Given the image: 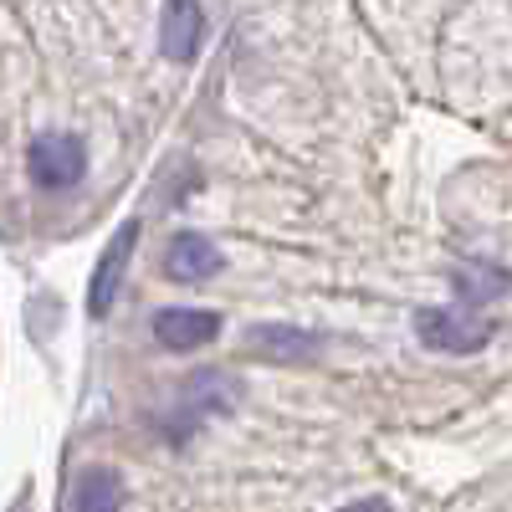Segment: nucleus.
<instances>
[{"instance_id":"obj_2","label":"nucleus","mask_w":512,"mask_h":512,"mask_svg":"<svg viewBox=\"0 0 512 512\" xmlns=\"http://www.w3.org/2000/svg\"><path fill=\"white\" fill-rule=\"evenodd\" d=\"M415 333L436 354H477V349H487L492 323H482L477 313H456V308H420Z\"/></svg>"},{"instance_id":"obj_7","label":"nucleus","mask_w":512,"mask_h":512,"mask_svg":"<svg viewBox=\"0 0 512 512\" xmlns=\"http://www.w3.org/2000/svg\"><path fill=\"white\" fill-rule=\"evenodd\" d=\"M251 349L272 354V364H303L318 354V338L297 323H256L251 328Z\"/></svg>"},{"instance_id":"obj_5","label":"nucleus","mask_w":512,"mask_h":512,"mask_svg":"<svg viewBox=\"0 0 512 512\" xmlns=\"http://www.w3.org/2000/svg\"><path fill=\"white\" fill-rule=\"evenodd\" d=\"M226 267V256L216 251V241H205V236H175L164 251V272L169 282H210Z\"/></svg>"},{"instance_id":"obj_1","label":"nucleus","mask_w":512,"mask_h":512,"mask_svg":"<svg viewBox=\"0 0 512 512\" xmlns=\"http://www.w3.org/2000/svg\"><path fill=\"white\" fill-rule=\"evenodd\" d=\"M26 175L41 190H72L88 175V149H82L77 134H41L26 149Z\"/></svg>"},{"instance_id":"obj_6","label":"nucleus","mask_w":512,"mask_h":512,"mask_svg":"<svg viewBox=\"0 0 512 512\" xmlns=\"http://www.w3.org/2000/svg\"><path fill=\"white\" fill-rule=\"evenodd\" d=\"M200 31H205V11L190 6V0H175L159 16V47L169 62H190L200 52Z\"/></svg>"},{"instance_id":"obj_9","label":"nucleus","mask_w":512,"mask_h":512,"mask_svg":"<svg viewBox=\"0 0 512 512\" xmlns=\"http://www.w3.org/2000/svg\"><path fill=\"white\" fill-rule=\"evenodd\" d=\"M338 512H390V502H384V497H359V502L338 507Z\"/></svg>"},{"instance_id":"obj_8","label":"nucleus","mask_w":512,"mask_h":512,"mask_svg":"<svg viewBox=\"0 0 512 512\" xmlns=\"http://www.w3.org/2000/svg\"><path fill=\"white\" fill-rule=\"evenodd\" d=\"M72 512H123V482L108 466H88L72 487Z\"/></svg>"},{"instance_id":"obj_4","label":"nucleus","mask_w":512,"mask_h":512,"mask_svg":"<svg viewBox=\"0 0 512 512\" xmlns=\"http://www.w3.org/2000/svg\"><path fill=\"white\" fill-rule=\"evenodd\" d=\"M154 338L169 354H190L221 338V313L216 308H159L154 313Z\"/></svg>"},{"instance_id":"obj_3","label":"nucleus","mask_w":512,"mask_h":512,"mask_svg":"<svg viewBox=\"0 0 512 512\" xmlns=\"http://www.w3.org/2000/svg\"><path fill=\"white\" fill-rule=\"evenodd\" d=\"M139 231H144V226L128 216V221L108 236V246H103V256H98V267H93V282H88V313H93V318H108V313H113L118 287H123V277H128V262H134Z\"/></svg>"}]
</instances>
